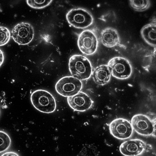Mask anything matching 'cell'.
<instances>
[{
  "instance_id": "obj_1",
  "label": "cell",
  "mask_w": 156,
  "mask_h": 156,
  "mask_svg": "<svg viewBox=\"0 0 156 156\" xmlns=\"http://www.w3.org/2000/svg\"><path fill=\"white\" fill-rule=\"evenodd\" d=\"M69 68L72 76L81 81L89 79L93 73L90 61L80 55H74L71 57Z\"/></svg>"
},
{
  "instance_id": "obj_2",
  "label": "cell",
  "mask_w": 156,
  "mask_h": 156,
  "mask_svg": "<svg viewBox=\"0 0 156 156\" xmlns=\"http://www.w3.org/2000/svg\"><path fill=\"white\" fill-rule=\"evenodd\" d=\"M30 99L33 106L39 111L50 113L56 110L55 99L46 90L39 89L34 91L31 95Z\"/></svg>"
},
{
  "instance_id": "obj_3",
  "label": "cell",
  "mask_w": 156,
  "mask_h": 156,
  "mask_svg": "<svg viewBox=\"0 0 156 156\" xmlns=\"http://www.w3.org/2000/svg\"><path fill=\"white\" fill-rule=\"evenodd\" d=\"M82 87L81 80L73 76H66L58 81L55 88L58 94L68 98L74 96L80 92Z\"/></svg>"
},
{
  "instance_id": "obj_4",
  "label": "cell",
  "mask_w": 156,
  "mask_h": 156,
  "mask_svg": "<svg viewBox=\"0 0 156 156\" xmlns=\"http://www.w3.org/2000/svg\"><path fill=\"white\" fill-rule=\"evenodd\" d=\"M66 19L69 24L77 29L86 28L94 22V18L90 13L80 8L70 10L67 14Z\"/></svg>"
},
{
  "instance_id": "obj_5",
  "label": "cell",
  "mask_w": 156,
  "mask_h": 156,
  "mask_svg": "<svg viewBox=\"0 0 156 156\" xmlns=\"http://www.w3.org/2000/svg\"><path fill=\"white\" fill-rule=\"evenodd\" d=\"M109 67L112 75L120 80L128 79L131 75L132 68L128 60L120 57H114L108 62Z\"/></svg>"
},
{
  "instance_id": "obj_6",
  "label": "cell",
  "mask_w": 156,
  "mask_h": 156,
  "mask_svg": "<svg viewBox=\"0 0 156 156\" xmlns=\"http://www.w3.org/2000/svg\"><path fill=\"white\" fill-rule=\"evenodd\" d=\"M77 45L83 54L86 55H92L97 49V37L92 31L85 30L80 34L78 39Z\"/></svg>"
},
{
  "instance_id": "obj_7",
  "label": "cell",
  "mask_w": 156,
  "mask_h": 156,
  "mask_svg": "<svg viewBox=\"0 0 156 156\" xmlns=\"http://www.w3.org/2000/svg\"><path fill=\"white\" fill-rule=\"evenodd\" d=\"M12 37L15 41L19 45L29 44L33 40L34 31L32 26L25 22L18 23L12 29Z\"/></svg>"
},
{
  "instance_id": "obj_8",
  "label": "cell",
  "mask_w": 156,
  "mask_h": 156,
  "mask_svg": "<svg viewBox=\"0 0 156 156\" xmlns=\"http://www.w3.org/2000/svg\"><path fill=\"white\" fill-rule=\"evenodd\" d=\"M111 134L117 139L125 140L130 137L133 129L131 123L127 120L122 118L112 121L109 126Z\"/></svg>"
},
{
  "instance_id": "obj_9",
  "label": "cell",
  "mask_w": 156,
  "mask_h": 156,
  "mask_svg": "<svg viewBox=\"0 0 156 156\" xmlns=\"http://www.w3.org/2000/svg\"><path fill=\"white\" fill-rule=\"evenodd\" d=\"M131 123L133 129L140 135L149 136L154 133L153 124L145 115L138 114L134 115L132 119Z\"/></svg>"
},
{
  "instance_id": "obj_10",
  "label": "cell",
  "mask_w": 156,
  "mask_h": 156,
  "mask_svg": "<svg viewBox=\"0 0 156 156\" xmlns=\"http://www.w3.org/2000/svg\"><path fill=\"white\" fill-rule=\"evenodd\" d=\"M67 101L73 109L78 112L88 110L93 104L91 99L87 94L81 91L74 96L68 97Z\"/></svg>"
},
{
  "instance_id": "obj_11",
  "label": "cell",
  "mask_w": 156,
  "mask_h": 156,
  "mask_svg": "<svg viewBox=\"0 0 156 156\" xmlns=\"http://www.w3.org/2000/svg\"><path fill=\"white\" fill-rule=\"evenodd\" d=\"M146 147L145 143L138 139L130 140L122 143L120 147L121 153L125 156H137Z\"/></svg>"
},
{
  "instance_id": "obj_12",
  "label": "cell",
  "mask_w": 156,
  "mask_h": 156,
  "mask_svg": "<svg viewBox=\"0 0 156 156\" xmlns=\"http://www.w3.org/2000/svg\"><path fill=\"white\" fill-rule=\"evenodd\" d=\"M102 44L108 48H112L118 45L120 42V37L118 31L111 27L103 30L100 35Z\"/></svg>"
},
{
  "instance_id": "obj_13",
  "label": "cell",
  "mask_w": 156,
  "mask_h": 156,
  "mask_svg": "<svg viewBox=\"0 0 156 156\" xmlns=\"http://www.w3.org/2000/svg\"><path fill=\"white\" fill-rule=\"evenodd\" d=\"M92 74L94 81L100 85H104L108 83L112 75L107 65H101L97 67Z\"/></svg>"
},
{
  "instance_id": "obj_14",
  "label": "cell",
  "mask_w": 156,
  "mask_h": 156,
  "mask_svg": "<svg viewBox=\"0 0 156 156\" xmlns=\"http://www.w3.org/2000/svg\"><path fill=\"white\" fill-rule=\"evenodd\" d=\"M142 38L148 44L155 47L156 44V23H151L144 26L141 30Z\"/></svg>"
},
{
  "instance_id": "obj_15",
  "label": "cell",
  "mask_w": 156,
  "mask_h": 156,
  "mask_svg": "<svg viewBox=\"0 0 156 156\" xmlns=\"http://www.w3.org/2000/svg\"><path fill=\"white\" fill-rule=\"evenodd\" d=\"M130 5L137 11L142 12L148 9L150 7L149 0H130Z\"/></svg>"
},
{
  "instance_id": "obj_16",
  "label": "cell",
  "mask_w": 156,
  "mask_h": 156,
  "mask_svg": "<svg viewBox=\"0 0 156 156\" xmlns=\"http://www.w3.org/2000/svg\"><path fill=\"white\" fill-rule=\"evenodd\" d=\"M11 139L6 133L0 131V153L7 151L10 147Z\"/></svg>"
},
{
  "instance_id": "obj_17",
  "label": "cell",
  "mask_w": 156,
  "mask_h": 156,
  "mask_svg": "<svg viewBox=\"0 0 156 156\" xmlns=\"http://www.w3.org/2000/svg\"><path fill=\"white\" fill-rule=\"evenodd\" d=\"M52 1L51 0H44V1H27L28 5L30 7L36 9L43 8L48 6Z\"/></svg>"
},
{
  "instance_id": "obj_18",
  "label": "cell",
  "mask_w": 156,
  "mask_h": 156,
  "mask_svg": "<svg viewBox=\"0 0 156 156\" xmlns=\"http://www.w3.org/2000/svg\"><path fill=\"white\" fill-rule=\"evenodd\" d=\"M10 33L6 28L0 27V46L6 44L9 41Z\"/></svg>"
},
{
  "instance_id": "obj_19",
  "label": "cell",
  "mask_w": 156,
  "mask_h": 156,
  "mask_svg": "<svg viewBox=\"0 0 156 156\" xmlns=\"http://www.w3.org/2000/svg\"><path fill=\"white\" fill-rule=\"evenodd\" d=\"M1 156H20V155L16 152L10 151L6 152Z\"/></svg>"
},
{
  "instance_id": "obj_20",
  "label": "cell",
  "mask_w": 156,
  "mask_h": 156,
  "mask_svg": "<svg viewBox=\"0 0 156 156\" xmlns=\"http://www.w3.org/2000/svg\"><path fill=\"white\" fill-rule=\"evenodd\" d=\"M4 60V56L2 51L0 49V67L3 63Z\"/></svg>"
}]
</instances>
